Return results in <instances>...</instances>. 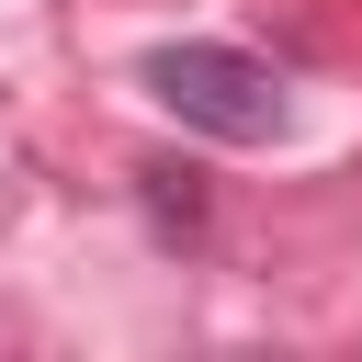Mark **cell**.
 Here are the masks:
<instances>
[{
    "instance_id": "obj_2",
    "label": "cell",
    "mask_w": 362,
    "mask_h": 362,
    "mask_svg": "<svg viewBox=\"0 0 362 362\" xmlns=\"http://www.w3.org/2000/svg\"><path fill=\"white\" fill-rule=\"evenodd\" d=\"M136 204H147L158 249H192V238H204V170H181V158H147V170H136Z\"/></svg>"
},
{
    "instance_id": "obj_1",
    "label": "cell",
    "mask_w": 362,
    "mask_h": 362,
    "mask_svg": "<svg viewBox=\"0 0 362 362\" xmlns=\"http://www.w3.org/2000/svg\"><path fill=\"white\" fill-rule=\"evenodd\" d=\"M136 79H147V102H158L170 124H192V136H215V147H272V136H283V79H272L249 45H158Z\"/></svg>"
}]
</instances>
